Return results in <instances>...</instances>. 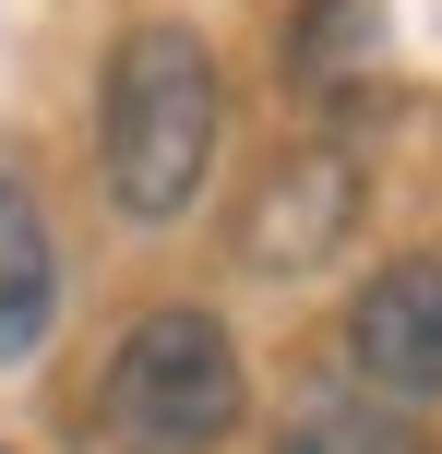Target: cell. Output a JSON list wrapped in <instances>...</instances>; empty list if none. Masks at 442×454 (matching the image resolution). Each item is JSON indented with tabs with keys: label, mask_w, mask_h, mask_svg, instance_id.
Masks as SVG:
<instances>
[{
	"label": "cell",
	"mask_w": 442,
	"mask_h": 454,
	"mask_svg": "<svg viewBox=\"0 0 442 454\" xmlns=\"http://www.w3.org/2000/svg\"><path fill=\"white\" fill-rule=\"evenodd\" d=\"M215 168V60L191 24H132L108 60V192L132 227L191 215Z\"/></svg>",
	"instance_id": "6da1fadb"
},
{
	"label": "cell",
	"mask_w": 442,
	"mask_h": 454,
	"mask_svg": "<svg viewBox=\"0 0 442 454\" xmlns=\"http://www.w3.org/2000/svg\"><path fill=\"white\" fill-rule=\"evenodd\" d=\"M239 347L215 311H143L108 347V383H96V431L120 454H215L239 431Z\"/></svg>",
	"instance_id": "7a4b0ae2"
},
{
	"label": "cell",
	"mask_w": 442,
	"mask_h": 454,
	"mask_svg": "<svg viewBox=\"0 0 442 454\" xmlns=\"http://www.w3.org/2000/svg\"><path fill=\"white\" fill-rule=\"evenodd\" d=\"M347 371H359L371 395H395V407H430V395H442V251L383 263L371 287H359V311H347Z\"/></svg>",
	"instance_id": "3957f363"
},
{
	"label": "cell",
	"mask_w": 442,
	"mask_h": 454,
	"mask_svg": "<svg viewBox=\"0 0 442 454\" xmlns=\"http://www.w3.org/2000/svg\"><path fill=\"white\" fill-rule=\"evenodd\" d=\"M347 227H359V156L311 144V156H287L275 180H263V204L239 215V251H252L263 275H311Z\"/></svg>",
	"instance_id": "277c9868"
},
{
	"label": "cell",
	"mask_w": 442,
	"mask_h": 454,
	"mask_svg": "<svg viewBox=\"0 0 442 454\" xmlns=\"http://www.w3.org/2000/svg\"><path fill=\"white\" fill-rule=\"evenodd\" d=\"M60 323V251H48V215L24 180H0V371H24Z\"/></svg>",
	"instance_id": "5b68a950"
},
{
	"label": "cell",
	"mask_w": 442,
	"mask_h": 454,
	"mask_svg": "<svg viewBox=\"0 0 442 454\" xmlns=\"http://www.w3.org/2000/svg\"><path fill=\"white\" fill-rule=\"evenodd\" d=\"M275 454H430V442H419V419H407L395 395H371V383H323V395L275 431Z\"/></svg>",
	"instance_id": "8992f818"
}]
</instances>
